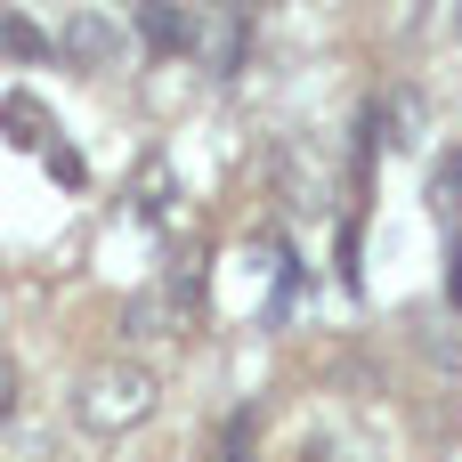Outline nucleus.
I'll use <instances>...</instances> for the list:
<instances>
[{"label": "nucleus", "mask_w": 462, "mask_h": 462, "mask_svg": "<svg viewBox=\"0 0 462 462\" xmlns=\"http://www.w3.org/2000/svg\"><path fill=\"white\" fill-rule=\"evenodd\" d=\"M0 49H8V57H41V32H32L24 16H8V8H0Z\"/></svg>", "instance_id": "39448f33"}, {"label": "nucleus", "mask_w": 462, "mask_h": 462, "mask_svg": "<svg viewBox=\"0 0 462 462\" xmlns=\"http://www.w3.org/2000/svg\"><path fill=\"white\" fill-rule=\"evenodd\" d=\"M439 219L462 227V154H439Z\"/></svg>", "instance_id": "20e7f679"}, {"label": "nucleus", "mask_w": 462, "mask_h": 462, "mask_svg": "<svg viewBox=\"0 0 462 462\" xmlns=\"http://www.w3.org/2000/svg\"><path fill=\"white\" fill-rule=\"evenodd\" d=\"M8 414H16V365L0 357V422H8Z\"/></svg>", "instance_id": "423d86ee"}, {"label": "nucleus", "mask_w": 462, "mask_h": 462, "mask_svg": "<svg viewBox=\"0 0 462 462\" xmlns=\"http://www.w3.org/2000/svg\"><path fill=\"white\" fill-rule=\"evenodd\" d=\"M138 32H146V49H187L195 41V16L179 0H138Z\"/></svg>", "instance_id": "7ed1b4c3"}, {"label": "nucleus", "mask_w": 462, "mask_h": 462, "mask_svg": "<svg viewBox=\"0 0 462 462\" xmlns=\"http://www.w3.org/2000/svg\"><path fill=\"white\" fill-rule=\"evenodd\" d=\"M57 57L81 65V73H114V57H122V24H114L106 8H73V16L57 24Z\"/></svg>", "instance_id": "f03ea898"}, {"label": "nucleus", "mask_w": 462, "mask_h": 462, "mask_svg": "<svg viewBox=\"0 0 462 462\" xmlns=\"http://www.w3.org/2000/svg\"><path fill=\"white\" fill-rule=\"evenodd\" d=\"M65 406H73V430L81 439H130L138 422H154L162 382L138 357H97V365H81V382H73Z\"/></svg>", "instance_id": "f257e3e1"}]
</instances>
